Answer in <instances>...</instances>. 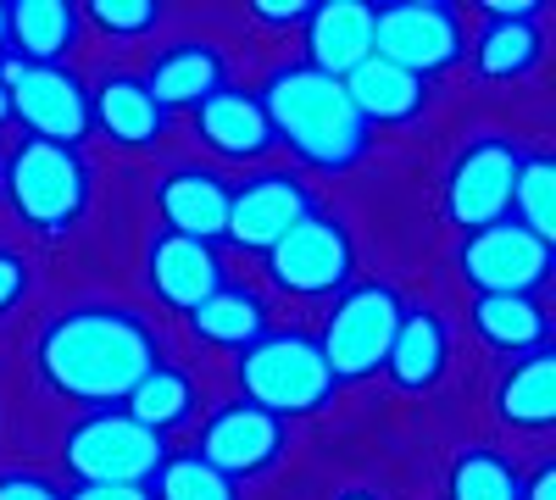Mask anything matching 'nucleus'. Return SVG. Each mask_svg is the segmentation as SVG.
<instances>
[{
  "label": "nucleus",
  "instance_id": "nucleus-34",
  "mask_svg": "<svg viewBox=\"0 0 556 500\" xmlns=\"http://www.w3.org/2000/svg\"><path fill=\"white\" fill-rule=\"evenodd\" d=\"M256 12V23H267V28H290V23H306V0H262V7H251Z\"/></svg>",
  "mask_w": 556,
  "mask_h": 500
},
{
  "label": "nucleus",
  "instance_id": "nucleus-28",
  "mask_svg": "<svg viewBox=\"0 0 556 500\" xmlns=\"http://www.w3.org/2000/svg\"><path fill=\"white\" fill-rule=\"evenodd\" d=\"M451 500H523V478L501 450H462L451 462Z\"/></svg>",
  "mask_w": 556,
  "mask_h": 500
},
{
  "label": "nucleus",
  "instance_id": "nucleus-20",
  "mask_svg": "<svg viewBox=\"0 0 556 500\" xmlns=\"http://www.w3.org/2000/svg\"><path fill=\"white\" fill-rule=\"evenodd\" d=\"M228 84V73H223V56L212 51V44H201V39H184V44H167V51L151 62V73H146V89H151V101L162 106V112H173V106H201V101H212L217 89Z\"/></svg>",
  "mask_w": 556,
  "mask_h": 500
},
{
  "label": "nucleus",
  "instance_id": "nucleus-5",
  "mask_svg": "<svg viewBox=\"0 0 556 500\" xmlns=\"http://www.w3.org/2000/svg\"><path fill=\"white\" fill-rule=\"evenodd\" d=\"M401 290L379 284V279H356L340 290V300L329 306V323H323V361L334 368L340 384L351 379H374L390 356V339L401 329Z\"/></svg>",
  "mask_w": 556,
  "mask_h": 500
},
{
  "label": "nucleus",
  "instance_id": "nucleus-14",
  "mask_svg": "<svg viewBox=\"0 0 556 500\" xmlns=\"http://www.w3.org/2000/svg\"><path fill=\"white\" fill-rule=\"evenodd\" d=\"M146 279H151V295L173 311L190 317L212 290L228 284V272L217 261V251L206 240H184V234H156L151 251H146Z\"/></svg>",
  "mask_w": 556,
  "mask_h": 500
},
{
  "label": "nucleus",
  "instance_id": "nucleus-31",
  "mask_svg": "<svg viewBox=\"0 0 556 500\" xmlns=\"http://www.w3.org/2000/svg\"><path fill=\"white\" fill-rule=\"evenodd\" d=\"M89 23L112 39H139L162 23V7L156 0H89Z\"/></svg>",
  "mask_w": 556,
  "mask_h": 500
},
{
  "label": "nucleus",
  "instance_id": "nucleus-21",
  "mask_svg": "<svg viewBox=\"0 0 556 500\" xmlns=\"http://www.w3.org/2000/svg\"><path fill=\"white\" fill-rule=\"evenodd\" d=\"M451 368V334L445 323L429 311V306H412L401 311V329L390 339V356H384V373L395 389H429L440 384Z\"/></svg>",
  "mask_w": 556,
  "mask_h": 500
},
{
  "label": "nucleus",
  "instance_id": "nucleus-9",
  "mask_svg": "<svg viewBox=\"0 0 556 500\" xmlns=\"http://www.w3.org/2000/svg\"><path fill=\"white\" fill-rule=\"evenodd\" d=\"M0 84H7V106L12 117L28 128V140H51V145H73L96 123H89V89L67 73V67H34L7 56L0 62Z\"/></svg>",
  "mask_w": 556,
  "mask_h": 500
},
{
  "label": "nucleus",
  "instance_id": "nucleus-36",
  "mask_svg": "<svg viewBox=\"0 0 556 500\" xmlns=\"http://www.w3.org/2000/svg\"><path fill=\"white\" fill-rule=\"evenodd\" d=\"M523 500H556V467H551V462H545V467L523 484Z\"/></svg>",
  "mask_w": 556,
  "mask_h": 500
},
{
  "label": "nucleus",
  "instance_id": "nucleus-1",
  "mask_svg": "<svg viewBox=\"0 0 556 500\" xmlns=\"http://www.w3.org/2000/svg\"><path fill=\"white\" fill-rule=\"evenodd\" d=\"M34 361H39V379L62 400L112 406L128 400L134 384L162 361V345L146 317L123 306H73L39 334Z\"/></svg>",
  "mask_w": 556,
  "mask_h": 500
},
{
  "label": "nucleus",
  "instance_id": "nucleus-4",
  "mask_svg": "<svg viewBox=\"0 0 556 500\" xmlns=\"http://www.w3.org/2000/svg\"><path fill=\"white\" fill-rule=\"evenodd\" d=\"M0 190H7L12 211L28 222L34 234L56 240L89 211V162L73 145L23 140L7 156V167H0Z\"/></svg>",
  "mask_w": 556,
  "mask_h": 500
},
{
  "label": "nucleus",
  "instance_id": "nucleus-8",
  "mask_svg": "<svg viewBox=\"0 0 556 500\" xmlns=\"http://www.w3.org/2000/svg\"><path fill=\"white\" fill-rule=\"evenodd\" d=\"M456 267L473 284V295H534L551 284L556 251H551V240H534L513 217H501L490 229L462 234Z\"/></svg>",
  "mask_w": 556,
  "mask_h": 500
},
{
  "label": "nucleus",
  "instance_id": "nucleus-25",
  "mask_svg": "<svg viewBox=\"0 0 556 500\" xmlns=\"http://www.w3.org/2000/svg\"><path fill=\"white\" fill-rule=\"evenodd\" d=\"M473 334L490 350H545L551 345V317L534 295H473Z\"/></svg>",
  "mask_w": 556,
  "mask_h": 500
},
{
  "label": "nucleus",
  "instance_id": "nucleus-29",
  "mask_svg": "<svg viewBox=\"0 0 556 500\" xmlns=\"http://www.w3.org/2000/svg\"><path fill=\"white\" fill-rule=\"evenodd\" d=\"M513 206H518V229H529L534 240L556 234V162L545 151L518 162V184H513Z\"/></svg>",
  "mask_w": 556,
  "mask_h": 500
},
{
  "label": "nucleus",
  "instance_id": "nucleus-17",
  "mask_svg": "<svg viewBox=\"0 0 556 500\" xmlns=\"http://www.w3.org/2000/svg\"><path fill=\"white\" fill-rule=\"evenodd\" d=\"M306 67L345 78L374 56V7L362 0H323L306 12Z\"/></svg>",
  "mask_w": 556,
  "mask_h": 500
},
{
  "label": "nucleus",
  "instance_id": "nucleus-2",
  "mask_svg": "<svg viewBox=\"0 0 556 500\" xmlns=\"http://www.w3.org/2000/svg\"><path fill=\"white\" fill-rule=\"evenodd\" d=\"M256 101L267 112L273 140H285L317 172H345V167H356L367 156V145H374V128L356 117L345 84L306 67V62L278 67L256 89Z\"/></svg>",
  "mask_w": 556,
  "mask_h": 500
},
{
  "label": "nucleus",
  "instance_id": "nucleus-11",
  "mask_svg": "<svg viewBox=\"0 0 556 500\" xmlns=\"http://www.w3.org/2000/svg\"><path fill=\"white\" fill-rule=\"evenodd\" d=\"M351 267H356V245L345 234V222L329 211H306L295 229L267 251V272L285 295H340L351 284Z\"/></svg>",
  "mask_w": 556,
  "mask_h": 500
},
{
  "label": "nucleus",
  "instance_id": "nucleus-30",
  "mask_svg": "<svg viewBox=\"0 0 556 500\" xmlns=\"http://www.w3.org/2000/svg\"><path fill=\"white\" fill-rule=\"evenodd\" d=\"M151 500H240V484L223 478L212 462H201L195 450H184V457H167L156 467Z\"/></svg>",
  "mask_w": 556,
  "mask_h": 500
},
{
  "label": "nucleus",
  "instance_id": "nucleus-6",
  "mask_svg": "<svg viewBox=\"0 0 556 500\" xmlns=\"http://www.w3.org/2000/svg\"><path fill=\"white\" fill-rule=\"evenodd\" d=\"M62 462L78 484H146L167 462V445L146 423H134L123 406H106V412H84L67 428Z\"/></svg>",
  "mask_w": 556,
  "mask_h": 500
},
{
  "label": "nucleus",
  "instance_id": "nucleus-26",
  "mask_svg": "<svg viewBox=\"0 0 556 500\" xmlns=\"http://www.w3.org/2000/svg\"><path fill=\"white\" fill-rule=\"evenodd\" d=\"M190 329L201 345H217V350H245L267 334V306L256 290L245 284H223L212 290L195 311H190Z\"/></svg>",
  "mask_w": 556,
  "mask_h": 500
},
{
  "label": "nucleus",
  "instance_id": "nucleus-35",
  "mask_svg": "<svg viewBox=\"0 0 556 500\" xmlns=\"http://www.w3.org/2000/svg\"><path fill=\"white\" fill-rule=\"evenodd\" d=\"M62 500H151V489L146 484H78Z\"/></svg>",
  "mask_w": 556,
  "mask_h": 500
},
{
  "label": "nucleus",
  "instance_id": "nucleus-24",
  "mask_svg": "<svg viewBox=\"0 0 556 500\" xmlns=\"http://www.w3.org/2000/svg\"><path fill=\"white\" fill-rule=\"evenodd\" d=\"M7 28H12V44H17V62H34V67H62V56L78 44V7L73 0H17L7 7Z\"/></svg>",
  "mask_w": 556,
  "mask_h": 500
},
{
  "label": "nucleus",
  "instance_id": "nucleus-12",
  "mask_svg": "<svg viewBox=\"0 0 556 500\" xmlns=\"http://www.w3.org/2000/svg\"><path fill=\"white\" fill-rule=\"evenodd\" d=\"M306 211H317V201H312V190L301 184L295 172H278V167L251 172L245 184L228 195V229H223V240H235L240 251L267 256Z\"/></svg>",
  "mask_w": 556,
  "mask_h": 500
},
{
  "label": "nucleus",
  "instance_id": "nucleus-7",
  "mask_svg": "<svg viewBox=\"0 0 556 500\" xmlns=\"http://www.w3.org/2000/svg\"><path fill=\"white\" fill-rule=\"evenodd\" d=\"M518 162H523V151L513 140H501V133H479V140L456 151V162L445 167V184H440V206L462 234L490 229V222L513 211Z\"/></svg>",
  "mask_w": 556,
  "mask_h": 500
},
{
  "label": "nucleus",
  "instance_id": "nucleus-22",
  "mask_svg": "<svg viewBox=\"0 0 556 500\" xmlns=\"http://www.w3.org/2000/svg\"><path fill=\"white\" fill-rule=\"evenodd\" d=\"M340 84H345V95H351V106H356V117L367 128H374V123H412L417 112L429 106V84L401 73V67H390V62H379V56H367Z\"/></svg>",
  "mask_w": 556,
  "mask_h": 500
},
{
  "label": "nucleus",
  "instance_id": "nucleus-32",
  "mask_svg": "<svg viewBox=\"0 0 556 500\" xmlns=\"http://www.w3.org/2000/svg\"><path fill=\"white\" fill-rule=\"evenodd\" d=\"M0 500H62V489L45 478V473L12 467V473H0Z\"/></svg>",
  "mask_w": 556,
  "mask_h": 500
},
{
  "label": "nucleus",
  "instance_id": "nucleus-13",
  "mask_svg": "<svg viewBox=\"0 0 556 500\" xmlns=\"http://www.w3.org/2000/svg\"><path fill=\"white\" fill-rule=\"evenodd\" d=\"M195 457L212 462L223 478H251V473H267L278 457H285V423L267 418L262 406L251 400H235V406H217V412L201 423V445Z\"/></svg>",
  "mask_w": 556,
  "mask_h": 500
},
{
  "label": "nucleus",
  "instance_id": "nucleus-37",
  "mask_svg": "<svg viewBox=\"0 0 556 500\" xmlns=\"http://www.w3.org/2000/svg\"><path fill=\"white\" fill-rule=\"evenodd\" d=\"M7 44H12V28H7V7H0V62H7L12 51H7Z\"/></svg>",
  "mask_w": 556,
  "mask_h": 500
},
{
  "label": "nucleus",
  "instance_id": "nucleus-19",
  "mask_svg": "<svg viewBox=\"0 0 556 500\" xmlns=\"http://www.w3.org/2000/svg\"><path fill=\"white\" fill-rule=\"evenodd\" d=\"M195 133L206 140V151H217L223 162H256L262 151H273V128H267V112L251 89H217L212 101L195 106Z\"/></svg>",
  "mask_w": 556,
  "mask_h": 500
},
{
  "label": "nucleus",
  "instance_id": "nucleus-23",
  "mask_svg": "<svg viewBox=\"0 0 556 500\" xmlns=\"http://www.w3.org/2000/svg\"><path fill=\"white\" fill-rule=\"evenodd\" d=\"M495 412H501V423H513V428H523V434L556 423V356H551V345L518 356L513 368L501 373V384H495Z\"/></svg>",
  "mask_w": 556,
  "mask_h": 500
},
{
  "label": "nucleus",
  "instance_id": "nucleus-3",
  "mask_svg": "<svg viewBox=\"0 0 556 500\" xmlns=\"http://www.w3.org/2000/svg\"><path fill=\"white\" fill-rule=\"evenodd\" d=\"M240 373V389L251 406H262L267 418H306V412H323L334 400L340 379L334 368L323 361L317 339L312 334H295V329H267L256 345L240 350L235 361Z\"/></svg>",
  "mask_w": 556,
  "mask_h": 500
},
{
  "label": "nucleus",
  "instance_id": "nucleus-38",
  "mask_svg": "<svg viewBox=\"0 0 556 500\" xmlns=\"http://www.w3.org/2000/svg\"><path fill=\"white\" fill-rule=\"evenodd\" d=\"M340 500H379V495H367V489H345Z\"/></svg>",
  "mask_w": 556,
  "mask_h": 500
},
{
  "label": "nucleus",
  "instance_id": "nucleus-27",
  "mask_svg": "<svg viewBox=\"0 0 556 500\" xmlns=\"http://www.w3.org/2000/svg\"><path fill=\"white\" fill-rule=\"evenodd\" d=\"M123 412H128L134 423H146L151 434H167V428H178V423L195 418V379L178 373V368H167V361H156V368L134 384V395L123 400Z\"/></svg>",
  "mask_w": 556,
  "mask_h": 500
},
{
  "label": "nucleus",
  "instance_id": "nucleus-33",
  "mask_svg": "<svg viewBox=\"0 0 556 500\" xmlns=\"http://www.w3.org/2000/svg\"><path fill=\"white\" fill-rule=\"evenodd\" d=\"M23 295H28V261L0 245V311H12Z\"/></svg>",
  "mask_w": 556,
  "mask_h": 500
},
{
  "label": "nucleus",
  "instance_id": "nucleus-10",
  "mask_svg": "<svg viewBox=\"0 0 556 500\" xmlns=\"http://www.w3.org/2000/svg\"><path fill=\"white\" fill-rule=\"evenodd\" d=\"M468 39H462V17L440 0H401V7H379L374 12V56L412 73V78H429L462 62Z\"/></svg>",
  "mask_w": 556,
  "mask_h": 500
},
{
  "label": "nucleus",
  "instance_id": "nucleus-18",
  "mask_svg": "<svg viewBox=\"0 0 556 500\" xmlns=\"http://www.w3.org/2000/svg\"><path fill=\"white\" fill-rule=\"evenodd\" d=\"M89 123H96L112 145L146 151V145L162 140L167 112L151 101L146 78H134V73H106L96 89H89Z\"/></svg>",
  "mask_w": 556,
  "mask_h": 500
},
{
  "label": "nucleus",
  "instance_id": "nucleus-39",
  "mask_svg": "<svg viewBox=\"0 0 556 500\" xmlns=\"http://www.w3.org/2000/svg\"><path fill=\"white\" fill-rule=\"evenodd\" d=\"M12 117V106H7V84H0V123H7Z\"/></svg>",
  "mask_w": 556,
  "mask_h": 500
},
{
  "label": "nucleus",
  "instance_id": "nucleus-15",
  "mask_svg": "<svg viewBox=\"0 0 556 500\" xmlns=\"http://www.w3.org/2000/svg\"><path fill=\"white\" fill-rule=\"evenodd\" d=\"M545 56V34H540V0H495L484 7V34L473 44V67L490 84L523 78Z\"/></svg>",
  "mask_w": 556,
  "mask_h": 500
},
{
  "label": "nucleus",
  "instance_id": "nucleus-16",
  "mask_svg": "<svg viewBox=\"0 0 556 500\" xmlns=\"http://www.w3.org/2000/svg\"><path fill=\"white\" fill-rule=\"evenodd\" d=\"M228 184L223 172L212 167H173L162 184H156V211L167 222V234H184V240H223L228 229Z\"/></svg>",
  "mask_w": 556,
  "mask_h": 500
}]
</instances>
